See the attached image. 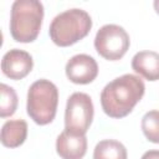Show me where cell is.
<instances>
[{"mask_svg":"<svg viewBox=\"0 0 159 159\" xmlns=\"http://www.w3.org/2000/svg\"><path fill=\"white\" fill-rule=\"evenodd\" d=\"M144 92L145 86L139 76L127 73L117 77L102 89V109L111 118H123L133 111Z\"/></svg>","mask_w":159,"mask_h":159,"instance_id":"cell-1","label":"cell"},{"mask_svg":"<svg viewBox=\"0 0 159 159\" xmlns=\"http://www.w3.org/2000/svg\"><path fill=\"white\" fill-rule=\"evenodd\" d=\"M43 20V5L37 0H16L11 6L10 34L17 42L29 43L37 39Z\"/></svg>","mask_w":159,"mask_h":159,"instance_id":"cell-2","label":"cell"},{"mask_svg":"<svg viewBox=\"0 0 159 159\" xmlns=\"http://www.w3.org/2000/svg\"><path fill=\"white\" fill-rule=\"evenodd\" d=\"M92 27L89 14L82 9L66 10L52 20L48 35L52 42L60 47L71 46L86 37Z\"/></svg>","mask_w":159,"mask_h":159,"instance_id":"cell-3","label":"cell"},{"mask_svg":"<svg viewBox=\"0 0 159 159\" xmlns=\"http://www.w3.org/2000/svg\"><path fill=\"white\" fill-rule=\"evenodd\" d=\"M58 89L55 83L41 78L35 81L27 91L26 111L29 117L39 125L51 123L57 112Z\"/></svg>","mask_w":159,"mask_h":159,"instance_id":"cell-4","label":"cell"},{"mask_svg":"<svg viewBox=\"0 0 159 159\" xmlns=\"http://www.w3.org/2000/svg\"><path fill=\"white\" fill-rule=\"evenodd\" d=\"M94 107L91 97L83 92L72 93L66 103L65 129L80 135H86L93 120Z\"/></svg>","mask_w":159,"mask_h":159,"instance_id":"cell-5","label":"cell"},{"mask_svg":"<svg viewBox=\"0 0 159 159\" xmlns=\"http://www.w3.org/2000/svg\"><path fill=\"white\" fill-rule=\"evenodd\" d=\"M130 45L128 32L119 25H103L96 34L94 48L99 56L108 61L120 60Z\"/></svg>","mask_w":159,"mask_h":159,"instance_id":"cell-6","label":"cell"},{"mask_svg":"<svg viewBox=\"0 0 159 159\" xmlns=\"http://www.w3.org/2000/svg\"><path fill=\"white\" fill-rule=\"evenodd\" d=\"M67 78L76 84H88L93 82L98 75V65L96 60L86 53L72 56L65 67Z\"/></svg>","mask_w":159,"mask_h":159,"instance_id":"cell-7","label":"cell"},{"mask_svg":"<svg viewBox=\"0 0 159 159\" xmlns=\"http://www.w3.org/2000/svg\"><path fill=\"white\" fill-rule=\"evenodd\" d=\"M34 67V60L31 55L24 50L12 48L7 51L1 60L2 73L10 80H22L26 77Z\"/></svg>","mask_w":159,"mask_h":159,"instance_id":"cell-8","label":"cell"},{"mask_svg":"<svg viewBox=\"0 0 159 159\" xmlns=\"http://www.w3.org/2000/svg\"><path fill=\"white\" fill-rule=\"evenodd\" d=\"M56 152L62 159H82L87 152V138L65 129L56 139Z\"/></svg>","mask_w":159,"mask_h":159,"instance_id":"cell-9","label":"cell"},{"mask_svg":"<svg viewBox=\"0 0 159 159\" xmlns=\"http://www.w3.org/2000/svg\"><path fill=\"white\" fill-rule=\"evenodd\" d=\"M132 68L148 81L159 80V53L155 51H140L132 58Z\"/></svg>","mask_w":159,"mask_h":159,"instance_id":"cell-10","label":"cell"},{"mask_svg":"<svg viewBox=\"0 0 159 159\" xmlns=\"http://www.w3.org/2000/svg\"><path fill=\"white\" fill-rule=\"evenodd\" d=\"M27 137V123L24 119H10L1 128L0 140L6 148L20 147Z\"/></svg>","mask_w":159,"mask_h":159,"instance_id":"cell-11","label":"cell"},{"mask_svg":"<svg viewBox=\"0 0 159 159\" xmlns=\"http://www.w3.org/2000/svg\"><path fill=\"white\" fill-rule=\"evenodd\" d=\"M125 147L114 139H104L97 143L93 150V159H127Z\"/></svg>","mask_w":159,"mask_h":159,"instance_id":"cell-12","label":"cell"},{"mask_svg":"<svg viewBox=\"0 0 159 159\" xmlns=\"http://www.w3.org/2000/svg\"><path fill=\"white\" fill-rule=\"evenodd\" d=\"M0 92H1V101H0V117L6 118L12 116L16 112L17 108V94L15 89L5 83L0 84Z\"/></svg>","mask_w":159,"mask_h":159,"instance_id":"cell-13","label":"cell"},{"mask_svg":"<svg viewBox=\"0 0 159 159\" xmlns=\"http://www.w3.org/2000/svg\"><path fill=\"white\" fill-rule=\"evenodd\" d=\"M142 130L145 138L155 144H159V111H149L142 118Z\"/></svg>","mask_w":159,"mask_h":159,"instance_id":"cell-14","label":"cell"},{"mask_svg":"<svg viewBox=\"0 0 159 159\" xmlns=\"http://www.w3.org/2000/svg\"><path fill=\"white\" fill-rule=\"evenodd\" d=\"M140 159H159V150H148L142 155Z\"/></svg>","mask_w":159,"mask_h":159,"instance_id":"cell-15","label":"cell"},{"mask_svg":"<svg viewBox=\"0 0 159 159\" xmlns=\"http://www.w3.org/2000/svg\"><path fill=\"white\" fill-rule=\"evenodd\" d=\"M153 5H154V10H155V12L159 15V0H155V1L153 2Z\"/></svg>","mask_w":159,"mask_h":159,"instance_id":"cell-16","label":"cell"}]
</instances>
